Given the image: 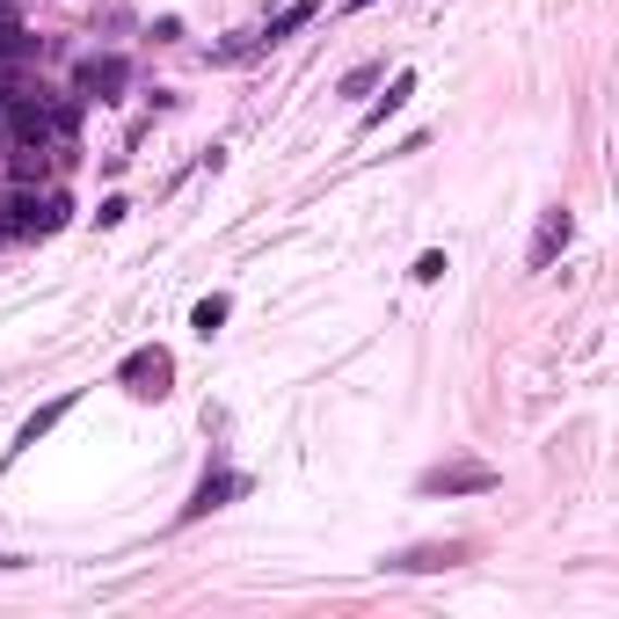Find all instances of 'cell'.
I'll use <instances>...</instances> for the list:
<instances>
[{"instance_id":"8fae6325","label":"cell","mask_w":619,"mask_h":619,"mask_svg":"<svg viewBox=\"0 0 619 619\" xmlns=\"http://www.w3.org/2000/svg\"><path fill=\"white\" fill-rule=\"evenodd\" d=\"M23 51H29L23 23H15V15H8V8H0V66H8V59H23Z\"/></svg>"},{"instance_id":"3957f363","label":"cell","mask_w":619,"mask_h":619,"mask_svg":"<svg viewBox=\"0 0 619 619\" xmlns=\"http://www.w3.org/2000/svg\"><path fill=\"white\" fill-rule=\"evenodd\" d=\"M569 240H575V219L561 212V205H554V212H540V234H532V270H547Z\"/></svg>"},{"instance_id":"30bf717a","label":"cell","mask_w":619,"mask_h":619,"mask_svg":"<svg viewBox=\"0 0 619 619\" xmlns=\"http://www.w3.org/2000/svg\"><path fill=\"white\" fill-rule=\"evenodd\" d=\"M459 561V547H416V554H401L394 569H453Z\"/></svg>"},{"instance_id":"5bb4252c","label":"cell","mask_w":619,"mask_h":619,"mask_svg":"<svg viewBox=\"0 0 619 619\" xmlns=\"http://www.w3.org/2000/svg\"><path fill=\"white\" fill-rule=\"evenodd\" d=\"M350 8H372V0H350Z\"/></svg>"},{"instance_id":"6da1fadb","label":"cell","mask_w":619,"mask_h":619,"mask_svg":"<svg viewBox=\"0 0 619 619\" xmlns=\"http://www.w3.org/2000/svg\"><path fill=\"white\" fill-rule=\"evenodd\" d=\"M117 386L132 394V401H168V386H175V358H168L161 343H146V350H132V358L117 364Z\"/></svg>"},{"instance_id":"ba28073f","label":"cell","mask_w":619,"mask_h":619,"mask_svg":"<svg viewBox=\"0 0 619 619\" xmlns=\"http://www.w3.org/2000/svg\"><path fill=\"white\" fill-rule=\"evenodd\" d=\"M226 313H234V307H226V299H219V292H212V299H197V313H190V329H197V335H205V343H212V335H219V329H226Z\"/></svg>"},{"instance_id":"7c38bea8","label":"cell","mask_w":619,"mask_h":619,"mask_svg":"<svg viewBox=\"0 0 619 619\" xmlns=\"http://www.w3.org/2000/svg\"><path fill=\"white\" fill-rule=\"evenodd\" d=\"M445 270H453V262H445V248H423V256H416V277H423V285H437Z\"/></svg>"},{"instance_id":"277c9868","label":"cell","mask_w":619,"mask_h":619,"mask_svg":"<svg viewBox=\"0 0 619 619\" xmlns=\"http://www.w3.org/2000/svg\"><path fill=\"white\" fill-rule=\"evenodd\" d=\"M226 496H240V481H234V474H205V481H197V496L183 503V524H190V518H205V510H219Z\"/></svg>"},{"instance_id":"5b68a950","label":"cell","mask_w":619,"mask_h":619,"mask_svg":"<svg viewBox=\"0 0 619 619\" xmlns=\"http://www.w3.org/2000/svg\"><path fill=\"white\" fill-rule=\"evenodd\" d=\"M408 96H416V73H408V66H401V73H394V81H386V96H380V102H372V110H364V132H380V124H386V117H394V110H401V102H408Z\"/></svg>"},{"instance_id":"52a82bcc","label":"cell","mask_w":619,"mask_h":619,"mask_svg":"<svg viewBox=\"0 0 619 619\" xmlns=\"http://www.w3.org/2000/svg\"><path fill=\"white\" fill-rule=\"evenodd\" d=\"M81 88H88V96H117L124 88V59H88V66H81Z\"/></svg>"},{"instance_id":"8992f818","label":"cell","mask_w":619,"mask_h":619,"mask_svg":"<svg viewBox=\"0 0 619 619\" xmlns=\"http://www.w3.org/2000/svg\"><path fill=\"white\" fill-rule=\"evenodd\" d=\"M66 408H73V394H59V401H45V408H37V416H29V423H23V437H15V453H29L37 437H51V430L66 423Z\"/></svg>"},{"instance_id":"4fadbf2b","label":"cell","mask_w":619,"mask_h":619,"mask_svg":"<svg viewBox=\"0 0 619 619\" xmlns=\"http://www.w3.org/2000/svg\"><path fill=\"white\" fill-rule=\"evenodd\" d=\"M372 81H380V66H350V73H343V96H364Z\"/></svg>"},{"instance_id":"7a4b0ae2","label":"cell","mask_w":619,"mask_h":619,"mask_svg":"<svg viewBox=\"0 0 619 619\" xmlns=\"http://www.w3.org/2000/svg\"><path fill=\"white\" fill-rule=\"evenodd\" d=\"M488 488H496V467H474V459H467V467H430L423 474V496H488Z\"/></svg>"},{"instance_id":"9c48e42d","label":"cell","mask_w":619,"mask_h":619,"mask_svg":"<svg viewBox=\"0 0 619 619\" xmlns=\"http://www.w3.org/2000/svg\"><path fill=\"white\" fill-rule=\"evenodd\" d=\"M299 23H313V0H292L285 15H270V29H262V37L277 45V37H292V29H299Z\"/></svg>"}]
</instances>
